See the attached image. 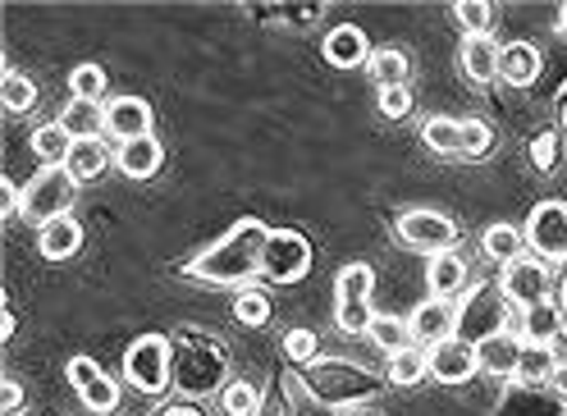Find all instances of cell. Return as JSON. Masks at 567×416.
<instances>
[{
  "mask_svg": "<svg viewBox=\"0 0 567 416\" xmlns=\"http://www.w3.org/2000/svg\"><path fill=\"white\" fill-rule=\"evenodd\" d=\"M270 225L257 216H243L238 225H229L206 252H197L184 274L197 284H216V289H247L261 274V252H266Z\"/></svg>",
  "mask_w": 567,
  "mask_h": 416,
  "instance_id": "1",
  "label": "cell"
},
{
  "mask_svg": "<svg viewBox=\"0 0 567 416\" xmlns=\"http://www.w3.org/2000/svg\"><path fill=\"white\" fill-rule=\"evenodd\" d=\"M298 375H302L307 394L316 398V407H330V412H343V416H362V407L375 403L380 389H384V375L348 362V357H316Z\"/></svg>",
  "mask_w": 567,
  "mask_h": 416,
  "instance_id": "2",
  "label": "cell"
},
{
  "mask_svg": "<svg viewBox=\"0 0 567 416\" xmlns=\"http://www.w3.org/2000/svg\"><path fill=\"white\" fill-rule=\"evenodd\" d=\"M229 385V353L220 339H210L202 330H184L174 339V389L188 403L210 398Z\"/></svg>",
  "mask_w": 567,
  "mask_h": 416,
  "instance_id": "3",
  "label": "cell"
},
{
  "mask_svg": "<svg viewBox=\"0 0 567 416\" xmlns=\"http://www.w3.org/2000/svg\"><path fill=\"white\" fill-rule=\"evenodd\" d=\"M421 143L444 160H485L494 152V128L485 119H453L431 115L421 124Z\"/></svg>",
  "mask_w": 567,
  "mask_h": 416,
  "instance_id": "4",
  "label": "cell"
},
{
  "mask_svg": "<svg viewBox=\"0 0 567 416\" xmlns=\"http://www.w3.org/2000/svg\"><path fill=\"white\" fill-rule=\"evenodd\" d=\"M124 379L137 394L161 398L174 385V339L169 334H137L124 349Z\"/></svg>",
  "mask_w": 567,
  "mask_h": 416,
  "instance_id": "5",
  "label": "cell"
},
{
  "mask_svg": "<svg viewBox=\"0 0 567 416\" xmlns=\"http://www.w3.org/2000/svg\"><path fill=\"white\" fill-rule=\"evenodd\" d=\"M74 201H79V179L69 175L64 165H55V169H38V175L23 184V206H19V216H23L28 225L47 229V225L60 220V216H74Z\"/></svg>",
  "mask_w": 567,
  "mask_h": 416,
  "instance_id": "6",
  "label": "cell"
},
{
  "mask_svg": "<svg viewBox=\"0 0 567 416\" xmlns=\"http://www.w3.org/2000/svg\"><path fill=\"white\" fill-rule=\"evenodd\" d=\"M371 293H375V270L367 261H348L334 274V325L352 339H367L375 311H371Z\"/></svg>",
  "mask_w": 567,
  "mask_h": 416,
  "instance_id": "7",
  "label": "cell"
},
{
  "mask_svg": "<svg viewBox=\"0 0 567 416\" xmlns=\"http://www.w3.org/2000/svg\"><path fill=\"white\" fill-rule=\"evenodd\" d=\"M513 325V306L499 293V284H476L467 289V298H457V334L463 343H485L489 334H504Z\"/></svg>",
  "mask_w": 567,
  "mask_h": 416,
  "instance_id": "8",
  "label": "cell"
},
{
  "mask_svg": "<svg viewBox=\"0 0 567 416\" xmlns=\"http://www.w3.org/2000/svg\"><path fill=\"white\" fill-rule=\"evenodd\" d=\"M311 274V238L302 229H270L261 252V280L270 284H298Z\"/></svg>",
  "mask_w": 567,
  "mask_h": 416,
  "instance_id": "9",
  "label": "cell"
},
{
  "mask_svg": "<svg viewBox=\"0 0 567 416\" xmlns=\"http://www.w3.org/2000/svg\"><path fill=\"white\" fill-rule=\"evenodd\" d=\"M394 238L403 248L421 252V257H444L457 252V225L444 211H431V206H416V211H403L394 225Z\"/></svg>",
  "mask_w": 567,
  "mask_h": 416,
  "instance_id": "10",
  "label": "cell"
},
{
  "mask_svg": "<svg viewBox=\"0 0 567 416\" xmlns=\"http://www.w3.org/2000/svg\"><path fill=\"white\" fill-rule=\"evenodd\" d=\"M526 248L536 261H545L549 270L567 261V201H540L530 206V216L522 225Z\"/></svg>",
  "mask_w": 567,
  "mask_h": 416,
  "instance_id": "11",
  "label": "cell"
},
{
  "mask_svg": "<svg viewBox=\"0 0 567 416\" xmlns=\"http://www.w3.org/2000/svg\"><path fill=\"white\" fill-rule=\"evenodd\" d=\"M499 293L508 298L513 311H526V306H536V302H549L554 293V270L536 257H517L499 270Z\"/></svg>",
  "mask_w": 567,
  "mask_h": 416,
  "instance_id": "12",
  "label": "cell"
},
{
  "mask_svg": "<svg viewBox=\"0 0 567 416\" xmlns=\"http://www.w3.org/2000/svg\"><path fill=\"white\" fill-rule=\"evenodd\" d=\"M64 375H69V385L79 389V398H83V407H87L92 416H111V412H120V379H115V375H105L92 357H69Z\"/></svg>",
  "mask_w": 567,
  "mask_h": 416,
  "instance_id": "13",
  "label": "cell"
},
{
  "mask_svg": "<svg viewBox=\"0 0 567 416\" xmlns=\"http://www.w3.org/2000/svg\"><path fill=\"white\" fill-rule=\"evenodd\" d=\"M408 334L416 349H435V343L457 334V298H425L412 306L408 316Z\"/></svg>",
  "mask_w": 567,
  "mask_h": 416,
  "instance_id": "14",
  "label": "cell"
},
{
  "mask_svg": "<svg viewBox=\"0 0 567 416\" xmlns=\"http://www.w3.org/2000/svg\"><path fill=\"white\" fill-rule=\"evenodd\" d=\"M152 128H156V115L142 96L105 101V137H115V143H137V137H152Z\"/></svg>",
  "mask_w": 567,
  "mask_h": 416,
  "instance_id": "15",
  "label": "cell"
},
{
  "mask_svg": "<svg viewBox=\"0 0 567 416\" xmlns=\"http://www.w3.org/2000/svg\"><path fill=\"white\" fill-rule=\"evenodd\" d=\"M425 366H431V379H440V385H467L476 375V349L463 339H444L435 349H425Z\"/></svg>",
  "mask_w": 567,
  "mask_h": 416,
  "instance_id": "16",
  "label": "cell"
},
{
  "mask_svg": "<svg viewBox=\"0 0 567 416\" xmlns=\"http://www.w3.org/2000/svg\"><path fill=\"white\" fill-rule=\"evenodd\" d=\"M494 416H567V403L554 398L549 385H517L513 379L499 407H494Z\"/></svg>",
  "mask_w": 567,
  "mask_h": 416,
  "instance_id": "17",
  "label": "cell"
},
{
  "mask_svg": "<svg viewBox=\"0 0 567 416\" xmlns=\"http://www.w3.org/2000/svg\"><path fill=\"white\" fill-rule=\"evenodd\" d=\"M321 55L334 69H362L371 60V42H367V32L358 23H334L326 32V42H321Z\"/></svg>",
  "mask_w": 567,
  "mask_h": 416,
  "instance_id": "18",
  "label": "cell"
},
{
  "mask_svg": "<svg viewBox=\"0 0 567 416\" xmlns=\"http://www.w3.org/2000/svg\"><path fill=\"white\" fill-rule=\"evenodd\" d=\"M517 357H522V339L513 330L489 334L485 343H476V371L489 379H517Z\"/></svg>",
  "mask_w": 567,
  "mask_h": 416,
  "instance_id": "19",
  "label": "cell"
},
{
  "mask_svg": "<svg viewBox=\"0 0 567 416\" xmlns=\"http://www.w3.org/2000/svg\"><path fill=\"white\" fill-rule=\"evenodd\" d=\"M115 165H120V175L124 179H156L161 175V165H165V147L156 143V133L152 137H137V143H120L115 147Z\"/></svg>",
  "mask_w": 567,
  "mask_h": 416,
  "instance_id": "20",
  "label": "cell"
},
{
  "mask_svg": "<svg viewBox=\"0 0 567 416\" xmlns=\"http://www.w3.org/2000/svg\"><path fill=\"white\" fill-rule=\"evenodd\" d=\"M38 252H42V261H74L83 252V225H79V216H60L47 229H38Z\"/></svg>",
  "mask_w": 567,
  "mask_h": 416,
  "instance_id": "21",
  "label": "cell"
},
{
  "mask_svg": "<svg viewBox=\"0 0 567 416\" xmlns=\"http://www.w3.org/2000/svg\"><path fill=\"white\" fill-rule=\"evenodd\" d=\"M563 325H567V316H563V306H558L554 298L517 311V339H522V343H558Z\"/></svg>",
  "mask_w": 567,
  "mask_h": 416,
  "instance_id": "22",
  "label": "cell"
},
{
  "mask_svg": "<svg viewBox=\"0 0 567 416\" xmlns=\"http://www.w3.org/2000/svg\"><path fill=\"white\" fill-rule=\"evenodd\" d=\"M540 69H545V55H540V46H530V42H508L499 51V79L513 83V87H530L540 79Z\"/></svg>",
  "mask_w": 567,
  "mask_h": 416,
  "instance_id": "23",
  "label": "cell"
},
{
  "mask_svg": "<svg viewBox=\"0 0 567 416\" xmlns=\"http://www.w3.org/2000/svg\"><path fill=\"white\" fill-rule=\"evenodd\" d=\"M425 289L431 298H457L467 289V261L463 252H444V257H431L425 261Z\"/></svg>",
  "mask_w": 567,
  "mask_h": 416,
  "instance_id": "24",
  "label": "cell"
},
{
  "mask_svg": "<svg viewBox=\"0 0 567 416\" xmlns=\"http://www.w3.org/2000/svg\"><path fill=\"white\" fill-rule=\"evenodd\" d=\"M499 51L504 46L494 38H467L463 51H457V60H463V74L472 83H494V79H499Z\"/></svg>",
  "mask_w": 567,
  "mask_h": 416,
  "instance_id": "25",
  "label": "cell"
},
{
  "mask_svg": "<svg viewBox=\"0 0 567 416\" xmlns=\"http://www.w3.org/2000/svg\"><path fill=\"white\" fill-rule=\"evenodd\" d=\"M481 252H485V261H494V266L504 270L508 261L526 257V233H522L517 225L499 220V225H489V229L481 233Z\"/></svg>",
  "mask_w": 567,
  "mask_h": 416,
  "instance_id": "26",
  "label": "cell"
},
{
  "mask_svg": "<svg viewBox=\"0 0 567 416\" xmlns=\"http://www.w3.org/2000/svg\"><path fill=\"white\" fill-rule=\"evenodd\" d=\"M111 160H115V152H111V143L105 137H87V143H74V156H69V175H74L79 184H92V179H101L105 169H111Z\"/></svg>",
  "mask_w": 567,
  "mask_h": 416,
  "instance_id": "27",
  "label": "cell"
},
{
  "mask_svg": "<svg viewBox=\"0 0 567 416\" xmlns=\"http://www.w3.org/2000/svg\"><path fill=\"white\" fill-rule=\"evenodd\" d=\"M74 143H79V137L55 119V124H42L38 133H32V156L42 160V169H55V165H69V156H74Z\"/></svg>",
  "mask_w": 567,
  "mask_h": 416,
  "instance_id": "28",
  "label": "cell"
},
{
  "mask_svg": "<svg viewBox=\"0 0 567 416\" xmlns=\"http://www.w3.org/2000/svg\"><path fill=\"white\" fill-rule=\"evenodd\" d=\"M408 74H412V64H408V55L394 51V46H375L371 60H367V79L375 83V92H384V87H408Z\"/></svg>",
  "mask_w": 567,
  "mask_h": 416,
  "instance_id": "29",
  "label": "cell"
},
{
  "mask_svg": "<svg viewBox=\"0 0 567 416\" xmlns=\"http://www.w3.org/2000/svg\"><path fill=\"white\" fill-rule=\"evenodd\" d=\"M421 379H431V366H425V349H403L394 357H384V385L394 389H416Z\"/></svg>",
  "mask_w": 567,
  "mask_h": 416,
  "instance_id": "30",
  "label": "cell"
},
{
  "mask_svg": "<svg viewBox=\"0 0 567 416\" xmlns=\"http://www.w3.org/2000/svg\"><path fill=\"white\" fill-rule=\"evenodd\" d=\"M554 371H558V349H554V343H522L517 385H549Z\"/></svg>",
  "mask_w": 567,
  "mask_h": 416,
  "instance_id": "31",
  "label": "cell"
},
{
  "mask_svg": "<svg viewBox=\"0 0 567 416\" xmlns=\"http://www.w3.org/2000/svg\"><path fill=\"white\" fill-rule=\"evenodd\" d=\"M60 124L79 137V143H87V137H105V101H69Z\"/></svg>",
  "mask_w": 567,
  "mask_h": 416,
  "instance_id": "32",
  "label": "cell"
},
{
  "mask_svg": "<svg viewBox=\"0 0 567 416\" xmlns=\"http://www.w3.org/2000/svg\"><path fill=\"white\" fill-rule=\"evenodd\" d=\"M270 293L266 289H257V284H247V289H238L234 293V321L238 325H247V330H261V325H270Z\"/></svg>",
  "mask_w": 567,
  "mask_h": 416,
  "instance_id": "33",
  "label": "cell"
},
{
  "mask_svg": "<svg viewBox=\"0 0 567 416\" xmlns=\"http://www.w3.org/2000/svg\"><path fill=\"white\" fill-rule=\"evenodd\" d=\"M367 339L375 343L384 357H394V353L412 349V334H408V321H403V316H375L371 330H367Z\"/></svg>",
  "mask_w": 567,
  "mask_h": 416,
  "instance_id": "34",
  "label": "cell"
},
{
  "mask_svg": "<svg viewBox=\"0 0 567 416\" xmlns=\"http://www.w3.org/2000/svg\"><path fill=\"white\" fill-rule=\"evenodd\" d=\"M220 412L225 416H261V389L252 379H229L220 389Z\"/></svg>",
  "mask_w": 567,
  "mask_h": 416,
  "instance_id": "35",
  "label": "cell"
},
{
  "mask_svg": "<svg viewBox=\"0 0 567 416\" xmlns=\"http://www.w3.org/2000/svg\"><path fill=\"white\" fill-rule=\"evenodd\" d=\"M0 101H6L10 115H23V111L38 106V83L28 74H19V69H6V79H0Z\"/></svg>",
  "mask_w": 567,
  "mask_h": 416,
  "instance_id": "36",
  "label": "cell"
},
{
  "mask_svg": "<svg viewBox=\"0 0 567 416\" xmlns=\"http://www.w3.org/2000/svg\"><path fill=\"white\" fill-rule=\"evenodd\" d=\"M105 87H111V79H105L101 64H74V74H69V101H105Z\"/></svg>",
  "mask_w": 567,
  "mask_h": 416,
  "instance_id": "37",
  "label": "cell"
},
{
  "mask_svg": "<svg viewBox=\"0 0 567 416\" xmlns=\"http://www.w3.org/2000/svg\"><path fill=\"white\" fill-rule=\"evenodd\" d=\"M284 357H289V362L302 371V366H311L316 357H321V343H316V334H311V330L293 325L289 334H284Z\"/></svg>",
  "mask_w": 567,
  "mask_h": 416,
  "instance_id": "38",
  "label": "cell"
},
{
  "mask_svg": "<svg viewBox=\"0 0 567 416\" xmlns=\"http://www.w3.org/2000/svg\"><path fill=\"white\" fill-rule=\"evenodd\" d=\"M457 23L467 28V38H489V23H494V6H485V0H457L453 6Z\"/></svg>",
  "mask_w": 567,
  "mask_h": 416,
  "instance_id": "39",
  "label": "cell"
},
{
  "mask_svg": "<svg viewBox=\"0 0 567 416\" xmlns=\"http://www.w3.org/2000/svg\"><path fill=\"white\" fill-rule=\"evenodd\" d=\"M558 156H563V137H558V128H540L536 137H530V165H536L540 175L558 169Z\"/></svg>",
  "mask_w": 567,
  "mask_h": 416,
  "instance_id": "40",
  "label": "cell"
},
{
  "mask_svg": "<svg viewBox=\"0 0 567 416\" xmlns=\"http://www.w3.org/2000/svg\"><path fill=\"white\" fill-rule=\"evenodd\" d=\"M375 106L384 119H408L412 115V87H384L375 92Z\"/></svg>",
  "mask_w": 567,
  "mask_h": 416,
  "instance_id": "41",
  "label": "cell"
},
{
  "mask_svg": "<svg viewBox=\"0 0 567 416\" xmlns=\"http://www.w3.org/2000/svg\"><path fill=\"white\" fill-rule=\"evenodd\" d=\"M23 412V385L14 375H6V385H0V416H19Z\"/></svg>",
  "mask_w": 567,
  "mask_h": 416,
  "instance_id": "42",
  "label": "cell"
},
{
  "mask_svg": "<svg viewBox=\"0 0 567 416\" xmlns=\"http://www.w3.org/2000/svg\"><path fill=\"white\" fill-rule=\"evenodd\" d=\"M549 389H554V398L567 403V362H558V371L549 375Z\"/></svg>",
  "mask_w": 567,
  "mask_h": 416,
  "instance_id": "43",
  "label": "cell"
},
{
  "mask_svg": "<svg viewBox=\"0 0 567 416\" xmlns=\"http://www.w3.org/2000/svg\"><path fill=\"white\" fill-rule=\"evenodd\" d=\"M156 416H202V407H197V403H188V398H184V403H174V407H161V412H156Z\"/></svg>",
  "mask_w": 567,
  "mask_h": 416,
  "instance_id": "44",
  "label": "cell"
},
{
  "mask_svg": "<svg viewBox=\"0 0 567 416\" xmlns=\"http://www.w3.org/2000/svg\"><path fill=\"white\" fill-rule=\"evenodd\" d=\"M558 306H563V316H567V274H563V284H558Z\"/></svg>",
  "mask_w": 567,
  "mask_h": 416,
  "instance_id": "45",
  "label": "cell"
},
{
  "mask_svg": "<svg viewBox=\"0 0 567 416\" xmlns=\"http://www.w3.org/2000/svg\"><path fill=\"white\" fill-rule=\"evenodd\" d=\"M558 32H563V38H567V6H563V14H558Z\"/></svg>",
  "mask_w": 567,
  "mask_h": 416,
  "instance_id": "46",
  "label": "cell"
},
{
  "mask_svg": "<svg viewBox=\"0 0 567 416\" xmlns=\"http://www.w3.org/2000/svg\"><path fill=\"white\" fill-rule=\"evenodd\" d=\"M563 133H567V101H563Z\"/></svg>",
  "mask_w": 567,
  "mask_h": 416,
  "instance_id": "47",
  "label": "cell"
},
{
  "mask_svg": "<svg viewBox=\"0 0 567 416\" xmlns=\"http://www.w3.org/2000/svg\"><path fill=\"white\" fill-rule=\"evenodd\" d=\"M563 334H567V325H563Z\"/></svg>",
  "mask_w": 567,
  "mask_h": 416,
  "instance_id": "48",
  "label": "cell"
}]
</instances>
